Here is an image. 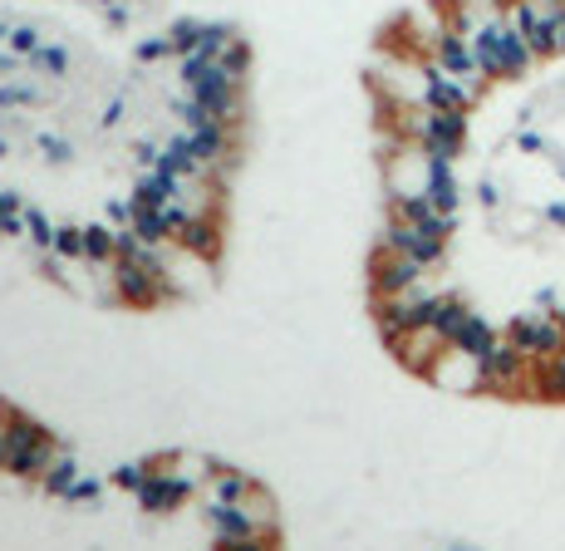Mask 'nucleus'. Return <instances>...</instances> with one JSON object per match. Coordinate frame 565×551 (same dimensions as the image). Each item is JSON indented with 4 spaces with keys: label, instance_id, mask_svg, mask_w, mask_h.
<instances>
[{
    "label": "nucleus",
    "instance_id": "nucleus-1",
    "mask_svg": "<svg viewBox=\"0 0 565 551\" xmlns=\"http://www.w3.org/2000/svg\"><path fill=\"white\" fill-rule=\"evenodd\" d=\"M507 340H512L526 360H551L556 350H565V320L541 316V310H521L512 326H507Z\"/></svg>",
    "mask_w": 565,
    "mask_h": 551
},
{
    "label": "nucleus",
    "instance_id": "nucleus-2",
    "mask_svg": "<svg viewBox=\"0 0 565 551\" xmlns=\"http://www.w3.org/2000/svg\"><path fill=\"white\" fill-rule=\"evenodd\" d=\"M202 517H206V527H212V537H216L222 551H232L236 542H270V532L246 512L242 502H212V497H206Z\"/></svg>",
    "mask_w": 565,
    "mask_h": 551
},
{
    "label": "nucleus",
    "instance_id": "nucleus-3",
    "mask_svg": "<svg viewBox=\"0 0 565 551\" xmlns=\"http://www.w3.org/2000/svg\"><path fill=\"white\" fill-rule=\"evenodd\" d=\"M487 84H472V80H458V74H448L438 60L423 64V109H472L477 99H482Z\"/></svg>",
    "mask_w": 565,
    "mask_h": 551
},
{
    "label": "nucleus",
    "instance_id": "nucleus-4",
    "mask_svg": "<svg viewBox=\"0 0 565 551\" xmlns=\"http://www.w3.org/2000/svg\"><path fill=\"white\" fill-rule=\"evenodd\" d=\"M423 276H428V266L413 252H394V246H379L374 262H369V286H374V296H398V290H408L413 280H423Z\"/></svg>",
    "mask_w": 565,
    "mask_h": 551
},
{
    "label": "nucleus",
    "instance_id": "nucleus-5",
    "mask_svg": "<svg viewBox=\"0 0 565 551\" xmlns=\"http://www.w3.org/2000/svg\"><path fill=\"white\" fill-rule=\"evenodd\" d=\"M192 492H198V478H188V473H172V468H162V463H153L148 483L138 488V507L162 517V512H172V507L188 502Z\"/></svg>",
    "mask_w": 565,
    "mask_h": 551
},
{
    "label": "nucleus",
    "instance_id": "nucleus-6",
    "mask_svg": "<svg viewBox=\"0 0 565 551\" xmlns=\"http://www.w3.org/2000/svg\"><path fill=\"white\" fill-rule=\"evenodd\" d=\"M428 384L452 389V394H482V360L458 350V345H448V350L438 354V364H433Z\"/></svg>",
    "mask_w": 565,
    "mask_h": 551
},
{
    "label": "nucleus",
    "instance_id": "nucleus-7",
    "mask_svg": "<svg viewBox=\"0 0 565 551\" xmlns=\"http://www.w3.org/2000/svg\"><path fill=\"white\" fill-rule=\"evenodd\" d=\"M443 350H448V340H443V335L433 330V326H418V330H408L404 340L394 345V360L404 364L408 374H418V380H428V374H433V364H438V354H443Z\"/></svg>",
    "mask_w": 565,
    "mask_h": 551
},
{
    "label": "nucleus",
    "instance_id": "nucleus-8",
    "mask_svg": "<svg viewBox=\"0 0 565 551\" xmlns=\"http://www.w3.org/2000/svg\"><path fill=\"white\" fill-rule=\"evenodd\" d=\"M172 242L182 246V252H192L198 262H216V252H222V222H216V212H192V222L182 226Z\"/></svg>",
    "mask_w": 565,
    "mask_h": 551
},
{
    "label": "nucleus",
    "instance_id": "nucleus-9",
    "mask_svg": "<svg viewBox=\"0 0 565 551\" xmlns=\"http://www.w3.org/2000/svg\"><path fill=\"white\" fill-rule=\"evenodd\" d=\"M423 178H428V198L438 202L443 212H458L462 208V182H458V168H452V158L423 153Z\"/></svg>",
    "mask_w": 565,
    "mask_h": 551
},
{
    "label": "nucleus",
    "instance_id": "nucleus-10",
    "mask_svg": "<svg viewBox=\"0 0 565 551\" xmlns=\"http://www.w3.org/2000/svg\"><path fill=\"white\" fill-rule=\"evenodd\" d=\"M60 443H54L50 434L45 438H35V443H30V448H20V453H10V458H6V473H15V478H45V468H50V463L54 458H60Z\"/></svg>",
    "mask_w": 565,
    "mask_h": 551
},
{
    "label": "nucleus",
    "instance_id": "nucleus-11",
    "mask_svg": "<svg viewBox=\"0 0 565 551\" xmlns=\"http://www.w3.org/2000/svg\"><path fill=\"white\" fill-rule=\"evenodd\" d=\"M256 483L242 468H226V463H206V497L212 502H242Z\"/></svg>",
    "mask_w": 565,
    "mask_h": 551
},
{
    "label": "nucleus",
    "instance_id": "nucleus-12",
    "mask_svg": "<svg viewBox=\"0 0 565 551\" xmlns=\"http://www.w3.org/2000/svg\"><path fill=\"white\" fill-rule=\"evenodd\" d=\"M188 138H192V148H198V158H202L206 168L226 163V153H232V128L216 124V118H206V124H198V128H188Z\"/></svg>",
    "mask_w": 565,
    "mask_h": 551
},
{
    "label": "nucleus",
    "instance_id": "nucleus-13",
    "mask_svg": "<svg viewBox=\"0 0 565 551\" xmlns=\"http://www.w3.org/2000/svg\"><path fill=\"white\" fill-rule=\"evenodd\" d=\"M536 399L541 404H565V350L551 360H536Z\"/></svg>",
    "mask_w": 565,
    "mask_h": 551
},
{
    "label": "nucleus",
    "instance_id": "nucleus-14",
    "mask_svg": "<svg viewBox=\"0 0 565 551\" xmlns=\"http://www.w3.org/2000/svg\"><path fill=\"white\" fill-rule=\"evenodd\" d=\"M467 316H472V300H467V296H448V290H443V296H438V310H433V330H438L443 340L452 345Z\"/></svg>",
    "mask_w": 565,
    "mask_h": 551
},
{
    "label": "nucleus",
    "instance_id": "nucleus-15",
    "mask_svg": "<svg viewBox=\"0 0 565 551\" xmlns=\"http://www.w3.org/2000/svg\"><path fill=\"white\" fill-rule=\"evenodd\" d=\"M158 168H168V172H178V178H202L206 163L198 158V148H192V138L182 134V138H172L168 148H162V163Z\"/></svg>",
    "mask_w": 565,
    "mask_h": 551
},
{
    "label": "nucleus",
    "instance_id": "nucleus-16",
    "mask_svg": "<svg viewBox=\"0 0 565 551\" xmlns=\"http://www.w3.org/2000/svg\"><path fill=\"white\" fill-rule=\"evenodd\" d=\"M79 473H84V468H79V458H74V453L64 448L60 458H54L50 468H45V478H40V492H45V497H64V492L74 488V483H79Z\"/></svg>",
    "mask_w": 565,
    "mask_h": 551
},
{
    "label": "nucleus",
    "instance_id": "nucleus-17",
    "mask_svg": "<svg viewBox=\"0 0 565 551\" xmlns=\"http://www.w3.org/2000/svg\"><path fill=\"white\" fill-rule=\"evenodd\" d=\"M118 242H114V226L108 222H89L84 226V262L89 266H114Z\"/></svg>",
    "mask_w": 565,
    "mask_h": 551
},
{
    "label": "nucleus",
    "instance_id": "nucleus-18",
    "mask_svg": "<svg viewBox=\"0 0 565 551\" xmlns=\"http://www.w3.org/2000/svg\"><path fill=\"white\" fill-rule=\"evenodd\" d=\"M497 335H502V330H497L492 320L482 316V310H472V316L462 320V330H458V340H452V345H458V350H467V354H482L487 345L497 340Z\"/></svg>",
    "mask_w": 565,
    "mask_h": 551
},
{
    "label": "nucleus",
    "instance_id": "nucleus-19",
    "mask_svg": "<svg viewBox=\"0 0 565 551\" xmlns=\"http://www.w3.org/2000/svg\"><path fill=\"white\" fill-rule=\"evenodd\" d=\"M45 99H50V89H45V84H35V80L0 84V114H10V109H30V104H45Z\"/></svg>",
    "mask_w": 565,
    "mask_h": 551
},
{
    "label": "nucleus",
    "instance_id": "nucleus-20",
    "mask_svg": "<svg viewBox=\"0 0 565 551\" xmlns=\"http://www.w3.org/2000/svg\"><path fill=\"white\" fill-rule=\"evenodd\" d=\"M50 428H40L35 418H25V414H15V409H10L6 414V458L10 453H20V448H30V443L35 438H45Z\"/></svg>",
    "mask_w": 565,
    "mask_h": 551
},
{
    "label": "nucleus",
    "instance_id": "nucleus-21",
    "mask_svg": "<svg viewBox=\"0 0 565 551\" xmlns=\"http://www.w3.org/2000/svg\"><path fill=\"white\" fill-rule=\"evenodd\" d=\"M30 74H50V80H64V70H70V50L64 45H40L35 55L25 60Z\"/></svg>",
    "mask_w": 565,
    "mask_h": 551
},
{
    "label": "nucleus",
    "instance_id": "nucleus-22",
    "mask_svg": "<svg viewBox=\"0 0 565 551\" xmlns=\"http://www.w3.org/2000/svg\"><path fill=\"white\" fill-rule=\"evenodd\" d=\"M30 144H35L40 153H45V163H50V168H70V163H74V144H70V138L45 134V128H40V134H30Z\"/></svg>",
    "mask_w": 565,
    "mask_h": 551
},
{
    "label": "nucleus",
    "instance_id": "nucleus-23",
    "mask_svg": "<svg viewBox=\"0 0 565 551\" xmlns=\"http://www.w3.org/2000/svg\"><path fill=\"white\" fill-rule=\"evenodd\" d=\"M172 50H178V60L182 55H192V50H202V35H206V20H172Z\"/></svg>",
    "mask_w": 565,
    "mask_h": 551
},
{
    "label": "nucleus",
    "instance_id": "nucleus-24",
    "mask_svg": "<svg viewBox=\"0 0 565 551\" xmlns=\"http://www.w3.org/2000/svg\"><path fill=\"white\" fill-rule=\"evenodd\" d=\"M216 64H222V70H226V74H232V80H236V84H246V74H252V45H246V40H242V35H236V40H232V45H226V50H222V60H216Z\"/></svg>",
    "mask_w": 565,
    "mask_h": 551
},
{
    "label": "nucleus",
    "instance_id": "nucleus-25",
    "mask_svg": "<svg viewBox=\"0 0 565 551\" xmlns=\"http://www.w3.org/2000/svg\"><path fill=\"white\" fill-rule=\"evenodd\" d=\"M54 256H64V262H84V226H54Z\"/></svg>",
    "mask_w": 565,
    "mask_h": 551
},
{
    "label": "nucleus",
    "instance_id": "nucleus-26",
    "mask_svg": "<svg viewBox=\"0 0 565 551\" xmlns=\"http://www.w3.org/2000/svg\"><path fill=\"white\" fill-rule=\"evenodd\" d=\"M25 236L40 246V252H50V246H54V222L40 208H30V202H25Z\"/></svg>",
    "mask_w": 565,
    "mask_h": 551
},
{
    "label": "nucleus",
    "instance_id": "nucleus-27",
    "mask_svg": "<svg viewBox=\"0 0 565 551\" xmlns=\"http://www.w3.org/2000/svg\"><path fill=\"white\" fill-rule=\"evenodd\" d=\"M512 144H516V153H526V158H546V153H551V144H556V138H546V134H541V128L521 124Z\"/></svg>",
    "mask_w": 565,
    "mask_h": 551
},
{
    "label": "nucleus",
    "instance_id": "nucleus-28",
    "mask_svg": "<svg viewBox=\"0 0 565 551\" xmlns=\"http://www.w3.org/2000/svg\"><path fill=\"white\" fill-rule=\"evenodd\" d=\"M178 50H172V35H148L134 45V60L138 64H158V60H172Z\"/></svg>",
    "mask_w": 565,
    "mask_h": 551
},
{
    "label": "nucleus",
    "instance_id": "nucleus-29",
    "mask_svg": "<svg viewBox=\"0 0 565 551\" xmlns=\"http://www.w3.org/2000/svg\"><path fill=\"white\" fill-rule=\"evenodd\" d=\"M148 473H153V463H118V468H114V483H118L124 492L138 497V488L148 483Z\"/></svg>",
    "mask_w": 565,
    "mask_h": 551
},
{
    "label": "nucleus",
    "instance_id": "nucleus-30",
    "mask_svg": "<svg viewBox=\"0 0 565 551\" xmlns=\"http://www.w3.org/2000/svg\"><path fill=\"white\" fill-rule=\"evenodd\" d=\"M45 45V35H40V25H15L10 30V50H15V55H35V50Z\"/></svg>",
    "mask_w": 565,
    "mask_h": 551
},
{
    "label": "nucleus",
    "instance_id": "nucleus-31",
    "mask_svg": "<svg viewBox=\"0 0 565 551\" xmlns=\"http://www.w3.org/2000/svg\"><path fill=\"white\" fill-rule=\"evenodd\" d=\"M236 40V30L232 25H206V35H202V55L206 60H222V50Z\"/></svg>",
    "mask_w": 565,
    "mask_h": 551
},
{
    "label": "nucleus",
    "instance_id": "nucleus-32",
    "mask_svg": "<svg viewBox=\"0 0 565 551\" xmlns=\"http://www.w3.org/2000/svg\"><path fill=\"white\" fill-rule=\"evenodd\" d=\"M60 502H64V507H89V502H99V478H84V473H79V483H74V488L64 492Z\"/></svg>",
    "mask_w": 565,
    "mask_h": 551
},
{
    "label": "nucleus",
    "instance_id": "nucleus-33",
    "mask_svg": "<svg viewBox=\"0 0 565 551\" xmlns=\"http://www.w3.org/2000/svg\"><path fill=\"white\" fill-rule=\"evenodd\" d=\"M168 109H172V118H182V128H198V124H206V118H212L198 99H192V94H188V99H172Z\"/></svg>",
    "mask_w": 565,
    "mask_h": 551
},
{
    "label": "nucleus",
    "instance_id": "nucleus-34",
    "mask_svg": "<svg viewBox=\"0 0 565 551\" xmlns=\"http://www.w3.org/2000/svg\"><path fill=\"white\" fill-rule=\"evenodd\" d=\"M477 202H482L487 212H507V188L497 178H482L477 182Z\"/></svg>",
    "mask_w": 565,
    "mask_h": 551
},
{
    "label": "nucleus",
    "instance_id": "nucleus-35",
    "mask_svg": "<svg viewBox=\"0 0 565 551\" xmlns=\"http://www.w3.org/2000/svg\"><path fill=\"white\" fill-rule=\"evenodd\" d=\"M134 163L143 168V172H153L162 163V148L153 144V138H138V144H134Z\"/></svg>",
    "mask_w": 565,
    "mask_h": 551
},
{
    "label": "nucleus",
    "instance_id": "nucleus-36",
    "mask_svg": "<svg viewBox=\"0 0 565 551\" xmlns=\"http://www.w3.org/2000/svg\"><path fill=\"white\" fill-rule=\"evenodd\" d=\"M561 306H565V300H561L556 286H541L536 296H531V310H541V316H561Z\"/></svg>",
    "mask_w": 565,
    "mask_h": 551
},
{
    "label": "nucleus",
    "instance_id": "nucleus-37",
    "mask_svg": "<svg viewBox=\"0 0 565 551\" xmlns=\"http://www.w3.org/2000/svg\"><path fill=\"white\" fill-rule=\"evenodd\" d=\"M124 118H128V99H124V94H114V99L104 104V114H99V128H118Z\"/></svg>",
    "mask_w": 565,
    "mask_h": 551
},
{
    "label": "nucleus",
    "instance_id": "nucleus-38",
    "mask_svg": "<svg viewBox=\"0 0 565 551\" xmlns=\"http://www.w3.org/2000/svg\"><path fill=\"white\" fill-rule=\"evenodd\" d=\"M108 226H134V198H114V202H108Z\"/></svg>",
    "mask_w": 565,
    "mask_h": 551
},
{
    "label": "nucleus",
    "instance_id": "nucleus-39",
    "mask_svg": "<svg viewBox=\"0 0 565 551\" xmlns=\"http://www.w3.org/2000/svg\"><path fill=\"white\" fill-rule=\"evenodd\" d=\"M565 55V6L551 15V60H561Z\"/></svg>",
    "mask_w": 565,
    "mask_h": 551
},
{
    "label": "nucleus",
    "instance_id": "nucleus-40",
    "mask_svg": "<svg viewBox=\"0 0 565 551\" xmlns=\"http://www.w3.org/2000/svg\"><path fill=\"white\" fill-rule=\"evenodd\" d=\"M541 222L556 226V232H565V202H541Z\"/></svg>",
    "mask_w": 565,
    "mask_h": 551
},
{
    "label": "nucleus",
    "instance_id": "nucleus-41",
    "mask_svg": "<svg viewBox=\"0 0 565 551\" xmlns=\"http://www.w3.org/2000/svg\"><path fill=\"white\" fill-rule=\"evenodd\" d=\"M10 212H25V198L15 188H0V218H10Z\"/></svg>",
    "mask_w": 565,
    "mask_h": 551
},
{
    "label": "nucleus",
    "instance_id": "nucleus-42",
    "mask_svg": "<svg viewBox=\"0 0 565 551\" xmlns=\"http://www.w3.org/2000/svg\"><path fill=\"white\" fill-rule=\"evenodd\" d=\"M0 236H25V212H10V218H0Z\"/></svg>",
    "mask_w": 565,
    "mask_h": 551
},
{
    "label": "nucleus",
    "instance_id": "nucleus-43",
    "mask_svg": "<svg viewBox=\"0 0 565 551\" xmlns=\"http://www.w3.org/2000/svg\"><path fill=\"white\" fill-rule=\"evenodd\" d=\"M10 30H15V20L0 15V45H10Z\"/></svg>",
    "mask_w": 565,
    "mask_h": 551
},
{
    "label": "nucleus",
    "instance_id": "nucleus-44",
    "mask_svg": "<svg viewBox=\"0 0 565 551\" xmlns=\"http://www.w3.org/2000/svg\"><path fill=\"white\" fill-rule=\"evenodd\" d=\"M0 468H6V424H0Z\"/></svg>",
    "mask_w": 565,
    "mask_h": 551
},
{
    "label": "nucleus",
    "instance_id": "nucleus-45",
    "mask_svg": "<svg viewBox=\"0 0 565 551\" xmlns=\"http://www.w3.org/2000/svg\"><path fill=\"white\" fill-rule=\"evenodd\" d=\"M0 158H10V138L6 134H0Z\"/></svg>",
    "mask_w": 565,
    "mask_h": 551
},
{
    "label": "nucleus",
    "instance_id": "nucleus-46",
    "mask_svg": "<svg viewBox=\"0 0 565 551\" xmlns=\"http://www.w3.org/2000/svg\"><path fill=\"white\" fill-rule=\"evenodd\" d=\"M134 6H138V10H153V6H158V0H134Z\"/></svg>",
    "mask_w": 565,
    "mask_h": 551
},
{
    "label": "nucleus",
    "instance_id": "nucleus-47",
    "mask_svg": "<svg viewBox=\"0 0 565 551\" xmlns=\"http://www.w3.org/2000/svg\"><path fill=\"white\" fill-rule=\"evenodd\" d=\"M6 414H10V404H6V399H0V424H6Z\"/></svg>",
    "mask_w": 565,
    "mask_h": 551
},
{
    "label": "nucleus",
    "instance_id": "nucleus-48",
    "mask_svg": "<svg viewBox=\"0 0 565 551\" xmlns=\"http://www.w3.org/2000/svg\"><path fill=\"white\" fill-rule=\"evenodd\" d=\"M561 89H565V80H561Z\"/></svg>",
    "mask_w": 565,
    "mask_h": 551
},
{
    "label": "nucleus",
    "instance_id": "nucleus-49",
    "mask_svg": "<svg viewBox=\"0 0 565 551\" xmlns=\"http://www.w3.org/2000/svg\"><path fill=\"white\" fill-rule=\"evenodd\" d=\"M561 6H565V0H561Z\"/></svg>",
    "mask_w": 565,
    "mask_h": 551
}]
</instances>
